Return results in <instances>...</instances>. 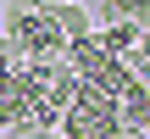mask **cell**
<instances>
[{"label":"cell","mask_w":150,"mask_h":139,"mask_svg":"<svg viewBox=\"0 0 150 139\" xmlns=\"http://www.w3.org/2000/svg\"><path fill=\"white\" fill-rule=\"evenodd\" d=\"M45 17H56V28L67 33V45H72V39H95V17H89V6H83V0H67V6L45 11Z\"/></svg>","instance_id":"1"},{"label":"cell","mask_w":150,"mask_h":139,"mask_svg":"<svg viewBox=\"0 0 150 139\" xmlns=\"http://www.w3.org/2000/svg\"><path fill=\"white\" fill-rule=\"evenodd\" d=\"M95 45H100L111 61H128V56H134V45H139V28H134V22H106V28L95 33Z\"/></svg>","instance_id":"2"},{"label":"cell","mask_w":150,"mask_h":139,"mask_svg":"<svg viewBox=\"0 0 150 139\" xmlns=\"http://www.w3.org/2000/svg\"><path fill=\"white\" fill-rule=\"evenodd\" d=\"M0 61H11V45H6V33H0Z\"/></svg>","instance_id":"3"},{"label":"cell","mask_w":150,"mask_h":139,"mask_svg":"<svg viewBox=\"0 0 150 139\" xmlns=\"http://www.w3.org/2000/svg\"><path fill=\"white\" fill-rule=\"evenodd\" d=\"M17 6H39V0H17Z\"/></svg>","instance_id":"4"}]
</instances>
